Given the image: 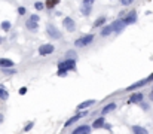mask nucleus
I'll use <instances>...</instances> for the list:
<instances>
[{
  "mask_svg": "<svg viewBox=\"0 0 153 134\" xmlns=\"http://www.w3.org/2000/svg\"><path fill=\"white\" fill-rule=\"evenodd\" d=\"M58 69L62 72H67V70H74L76 69V60H65L62 63L58 64Z\"/></svg>",
  "mask_w": 153,
  "mask_h": 134,
  "instance_id": "1",
  "label": "nucleus"
},
{
  "mask_svg": "<svg viewBox=\"0 0 153 134\" xmlns=\"http://www.w3.org/2000/svg\"><path fill=\"white\" fill-rule=\"evenodd\" d=\"M94 40V36L92 34H86V36H82V37H79V39H76L74 40V46H86V45H89L91 42Z\"/></svg>",
  "mask_w": 153,
  "mask_h": 134,
  "instance_id": "2",
  "label": "nucleus"
},
{
  "mask_svg": "<svg viewBox=\"0 0 153 134\" xmlns=\"http://www.w3.org/2000/svg\"><path fill=\"white\" fill-rule=\"evenodd\" d=\"M92 6H94V2H92V0H83V2H82V9H80L82 14L88 16V15L92 12Z\"/></svg>",
  "mask_w": 153,
  "mask_h": 134,
  "instance_id": "3",
  "label": "nucleus"
},
{
  "mask_svg": "<svg viewBox=\"0 0 153 134\" xmlns=\"http://www.w3.org/2000/svg\"><path fill=\"white\" fill-rule=\"evenodd\" d=\"M46 31H48V36H51L52 39H59V37H61V31H59L54 24H48Z\"/></svg>",
  "mask_w": 153,
  "mask_h": 134,
  "instance_id": "4",
  "label": "nucleus"
},
{
  "mask_svg": "<svg viewBox=\"0 0 153 134\" xmlns=\"http://www.w3.org/2000/svg\"><path fill=\"white\" fill-rule=\"evenodd\" d=\"M125 27H126V22H125L123 18H122V19H118V21H115V22H112V29H113V31H116V33H120Z\"/></svg>",
  "mask_w": 153,
  "mask_h": 134,
  "instance_id": "5",
  "label": "nucleus"
},
{
  "mask_svg": "<svg viewBox=\"0 0 153 134\" xmlns=\"http://www.w3.org/2000/svg\"><path fill=\"white\" fill-rule=\"evenodd\" d=\"M62 26L65 27V30H67V31H74V29H76L74 21H73L70 16H65V18L62 19Z\"/></svg>",
  "mask_w": 153,
  "mask_h": 134,
  "instance_id": "6",
  "label": "nucleus"
},
{
  "mask_svg": "<svg viewBox=\"0 0 153 134\" xmlns=\"http://www.w3.org/2000/svg\"><path fill=\"white\" fill-rule=\"evenodd\" d=\"M54 49H55V46L46 43V45H42V46H39V54L40 55H49V54L54 52Z\"/></svg>",
  "mask_w": 153,
  "mask_h": 134,
  "instance_id": "7",
  "label": "nucleus"
},
{
  "mask_svg": "<svg viewBox=\"0 0 153 134\" xmlns=\"http://www.w3.org/2000/svg\"><path fill=\"white\" fill-rule=\"evenodd\" d=\"M72 134H91V127H88V125H80V127L74 128V131Z\"/></svg>",
  "mask_w": 153,
  "mask_h": 134,
  "instance_id": "8",
  "label": "nucleus"
},
{
  "mask_svg": "<svg viewBox=\"0 0 153 134\" xmlns=\"http://www.w3.org/2000/svg\"><path fill=\"white\" fill-rule=\"evenodd\" d=\"M123 19H125V22H126V26H128V24H134V22L137 21V12H135V11H131Z\"/></svg>",
  "mask_w": 153,
  "mask_h": 134,
  "instance_id": "9",
  "label": "nucleus"
},
{
  "mask_svg": "<svg viewBox=\"0 0 153 134\" xmlns=\"http://www.w3.org/2000/svg\"><path fill=\"white\" fill-rule=\"evenodd\" d=\"M86 113H88V112H80V113H77V115H74L73 118H70L67 122H65V127H70L73 122H76V121H79L82 116H86Z\"/></svg>",
  "mask_w": 153,
  "mask_h": 134,
  "instance_id": "10",
  "label": "nucleus"
},
{
  "mask_svg": "<svg viewBox=\"0 0 153 134\" xmlns=\"http://www.w3.org/2000/svg\"><path fill=\"white\" fill-rule=\"evenodd\" d=\"M147 82H149L147 79H143V81H140V82H137V83H132V85H129L126 89H128V91H132V89H137V88H140V86H144Z\"/></svg>",
  "mask_w": 153,
  "mask_h": 134,
  "instance_id": "11",
  "label": "nucleus"
},
{
  "mask_svg": "<svg viewBox=\"0 0 153 134\" xmlns=\"http://www.w3.org/2000/svg\"><path fill=\"white\" fill-rule=\"evenodd\" d=\"M129 101H131V103H141V101H143V94H141V93L132 94V96H131V98H129Z\"/></svg>",
  "mask_w": 153,
  "mask_h": 134,
  "instance_id": "12",
  "label": "nucleus"
},
{
  "mask_svg": "<svg viewBox=\"0 0 153 134\" xmlns=\"http://www.w3.org/2000/svg\"><path fill=\"white\" fill-rule=\"evenodd\" d=\"M8 97H9L8 89L3 85H0V100H8Z\"/></svg>",
  "mask_w": 153,
  "mask_h": 134,
  "instance_id": "13",
  "label": "nucleus"
},
{
  "mask_svg": "<svg viewBox=\"0 0 153 134\" xmlns=\"http://www.w3.org/2000/svg\"><path fill=\"white\" fill-rule=\"evenodd\" d=\"M12 66H13V61H12V60L0 58V67H12Z\"/></svg>",
  "mask_w": 153,
  "mask_h": 134,
  "instance_id": "14",
  "label": "nucleus"
},
{
  "mask_svg": "<svg viewBox=\"0 0 153 134\" xmlns=\"http://www.w3.org/2000/svg\"><path fill=\"white\" fill-rule=\"evenodd\" d=\"M132 131H134V134H149L147 130L143 128V127H140V125H134L132 127Z\"/></svg>",
  "mask_w": 153,
  "mask_h": 134,
  "instance_id": "15",
  "label": "nucleus"
},
{
  "mask_svg": "<svg viewBox=\"0 0 153 134\" xmlns=\"http://www.w3.org/2000/svg\"><path fill=\"white\" fill-rule=\"evenodd\" d=\"M110 33H113V29H112V24L110 26H106L103 30H101V36L103 37H106V36H108Z\"/></svg>",
  "mask_w": 153,
  "mask_h": 134,
  "instance_id": "16",
  "label": "nucleus"
},
{
  "mask_svg": "<svg viewBox=\"0 0 153 134\" xmlns=\"http://www.w3.org/2000/svg\"><path fill=\"white\" fill-rule=\"evenodd\" d=\"M106 124H104V118L101 116V118H98L97 121H94V124H92V128H101V127H104Z\"/></svg>",
  "mask_w": 153,
  "mask_h": 134,
  "instance_id": "17",
  "label": "nucleus"
},
{
  "mask_svg": "<svg viewBox=\"0 0 153 134\" xmlns=\"http://www.w3.org/2000/svg\"><path fill=\"white\" fill-rule=\"evenodd\" d=\"M116 109V104L115 103H110V104H107L101 112H103V115H106V113H108V112H112V110H115Z\"/></svg>",
  "mask_w": 153,
  "mask_h": 134,
  "instance_id": "18",
  "label": "nucleus"
},
{
  "mask_svg": "<svg viewBox=\"0 0 153 134\" xmlns=\"http://www.w3.org/2000/svg\"><path fill=\"white\" fill-rule=\"evenodd\" d=\"M95 103V100H88V101H83V103H80L79 106H77V109L79 110H83V109H86L88 106H91V104H94Z\"/></svg>",
  "mask_w": 153,
  "mask_h": 134,
  "instance_id": "19",
  "label": "nucleus"
},
{
  "mask_svg": "<svg viewBox=\"0 0 153 134\" xmlns=\"http://www.w3.org/2000/svg\"><path fill=\"white\" fill-rule=\"evenodd\" d=\"M37 26H39L37 22H34V21H31V19L27 21V29L31 30V31H36V30H37Z\"/></svg>",
  "mask_w": 153,
  "mask_h": 134,
  "instance_id": "20",
  "label": "nucleus"
},
{
  "mask_svg": "<svg viewBox=\"0 0 153 134\" xmlns=\"http://www.w3.org/2000/svg\"><path fill=\"white\" fill-rule=\"evenodd\" d=\"M58 3H59L58 0H48V2H46V6H48L49 9H52V8H55Z\"/></svg>",
  "mask_w": 153,
  "mask_h": 134,
  "instance_id": "21",
  "label": "nucleus"
},
{
  "mask_svg": "<svg viewBox=\"0 0 153 134\" xmlns=\"http://www.w3.org/2000/svg\"><path fill=\"white\" fill-rule=\"evenodd\" d=\"M104 22H106V18H104V16H101V18H98V19L94 22V26H95V27H100V26H103V24H104Z\"/></svg>",
  "mask_w": 153,
  "mask_h": 134,
  "instance_id": "22",
  "label": "nucleus"
},
{
  "mask_svg": "<svg viewBox=\"0 0 153 134\" xmlns=\"http://www.w3.org/2000/svg\"><path fill=\"white\" fill-rule=\"evenodd\" d=\"M2 29H3L5 31H8V30L11 29V22H9V21H3V22H2Z\"/></svg>",
  "mask_w": 153,
  "mask_h": 134,
  "instance_id": "23",
  "label": "nucleus"
},
{
  "mask_svg": "<svg viewBox=\"0 0 153 134\" xmlns=\"http://www.w3.org/2000/svg\"><path fill=\"white\" fill-rule=\"evenodd\" d=\"M67 60H76V52L74 51H69L67 52Z\"/></svg>",
  "mask_w": 153,
  "mask_h": 134,
  "instance_id": "24",
  "label": "nucleus"
},
{
  "mask_svg": "<svg viewBox=\"0 0 153 134\" xmlns=\"http://www.w3.org/2000/svg\"><path fill=\"white\" fill-rule=\"evenodd\" d=\"M43 6H45V5H43L42 2H36V3H34V8H36L37 11H42V9H43Z\"/></svg>",
  "mask_w": 153,
  "mask_h": 134,
  "instance_id": "25",
  "label": "nucleus"
},
{
  "mask_svg": "<svg viewBox=\"0 0 153 134\" xmlns=\"http://www.w3.org/2000/svg\"><path fill=\"white\" fill-rule=\"evenodd\" d=\"M34 127V122H28L27 125H25V128H24V131H30L31 128Z\"/></svg>",
  "mask_w": 153,
  "mask_h": 134,
  "instance_id": "26",
  "label": "nucleus"
},
{
  "mask_svg": "<svg viewBox=\"0 0 153 134\" xmlns=\"http://www.w3.org/2000/svg\"><path fill=\"white\" fill-rule=\"evenodd\" d=\"M30 19H31V21H34V22H37V24H39V15H31V16H30Z\"/></svg>",
  "mask_w": 153,
  "mask_h": 134,
  "instance_id": "27",
  "label": "nucleus"
},
{
  "mask_svg": "<svg viewBox=\"0 0 153 134\" xmlns=\"http://www.w3.org/2000/svg\"><path fill=\"white\" fill-rule=\"evenodd\" d=\"M25 93H27V88H25V86H23V88H19V94H21V96H24Z\"/></svg>",
  "mask_w": 153,
  "mask_h": 134,
  "instance_id": "28",
  "label": "nucleus"
},
{
  "mask_svg": "<svg viewBox=\"0 0 153 134\" xmlns=\"http://www.w3.org/2000/svg\"><path fill=\"white\" fill-rule=\"evenodd\" d=\"M18 14L19 15H24L25 14V8H18Z\"/></svg>",
  "mask_w": 153,
  "mask_h": 134,
  "instance_id": "29",
  "label": "nucleus"
},
{
  "mask_svg": "<svg viewBox=\"0 0 153 134\" xmlns=\"http://www.w3.org/2000/svg\"><path fill=\"white\" fill-rule=\"evenodd\" d=\"M57 75H58V76H65V75H67V72H62V70H59Z\"/></svg>",
  "mask_w": 153,
  "mask_h": 134,
  "instance_id": "30",
  "label": "nucleus"
},
{
  "mask_svg": "<svg viewBox=\"0 0 153 134\" xmlns=\"http://www.w3.org/2000/svg\"><path fill=\"white\" fill-rule=\"evenodd\" d=\"M122 5H123V6H128V5H131V2H129V0H123Z\"/></svg>",
  "mask_w": 153,
  "mask_h": 134,
  "instance_id": "31",
  "label": "nucleus"
},
{
  "mask_svg": "<svg viewBox=\"0 0 153 134\" xmlns=\"http://www.w3.org/2000/svg\"><path fill=\"white\" fill-rule=\"evenodd\" d=\"M141 107H143V109H146V110H147V109H149V106H147V104H146V103H141Z\"/></svg>",
  "mask_w": 153,
  "mask_h": 134,
  "instance_id": "32",
  "label": "nucleus"
},
{
  "mask_svg": "<svg viewBox=\"0 0 153 134\" xmlns=\"http://www.w3.org/2000/svg\"><path fill=\"white\" fill-rule=\"evenodd\" d=\"M3 72H5V73H15L16 70H3Z\"/></svg>",
  "mask_w": 153,
  "mask_h": 134,
  "instance_id": "33",
  "label": "nucleus"
},
{
  "mask_svg": "<svg viewBox=\"0 0 153 134\" xmlns=\"http://www.w3.org/2000/svg\"><path fill=\"white\" fill-rule=\"evenodd\" d=\"M147 81H153V73H152V75L149 76V78H147Z\"/></svg>",
  "mask_w": 153,
  "mask_h": 134,
  "instance_id": "34",
  "label": "nucleus"
},
{
  "mask_svg": "<svg viewBox=\"0 0 153 134\" xmlns=\"http://www.w3.org/2000/svg\"><path fill=\"white\" fill-rule=\"evenodd\" d=\"M2 121H3V115H2V113H0V122H2Z\"/></svg>",
  "mask_w": 153,
  "mask_h": 134,
  "instance_id": "35",
  "label": "nucleus"
},
{
  "mask_svg": "<svg viewBox=\"0 0 153 134\" xmlns=\"http://www.w3.org/2000/svg\"><path fill=\"white\" fill-rule=\"evenodd\" d=\"M150 100H153V91H152V94H150Z\"/></svg>",
  "mask_w": 153,
  "mask_h": 134,
  "instance_id": "36",
  "label": "nucleus"
},
{
  "mask_svg": "<svg viewBox=\"0 0 153 134\" xmlns=\"http://www.w3.org/2000/svg\"><path fill=\"white\" fill-rule=\"evenodd\" d=\"M3 42V39H2V36H0V43H2Z\"/></svg>",
  "mask_w": 153,
  "mask_h": 134,
  "instance_id": "37",
  "label": "nucleus"
}]
</instances>
